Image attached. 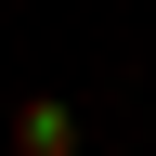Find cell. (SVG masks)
I'll return each instance as SVG.
<instances>
[{
  "label": "cell",
  "instance_id": "obj_1",
  "mask_svg": "<svg viewBox=\"0 0 156 156\" xmlns=\"http://www.w3.org/2000/svg\"><path fill=\"white\" fill-rule=\"evenodd\" d=\"M13 156H91V143H78V104H65V91H26V104H13Z\"/></svg>",
  "mask_w": 156,
  "mask_h": 156
},
{
  "label": "cell",
  "instance_id": "obj_2",
  "mask_svg": "<svg viewBox=\"0 0 156 156\" xmlns=\"http://www.w3.org/2000/svg\"><path fill=\"white\" fill-rule=\"evenodd\" d=\"M104 156H156V143H104Z\"/></svg>",
  "mask_w": 156,
  "mask_h": 156
}]
</instances>
